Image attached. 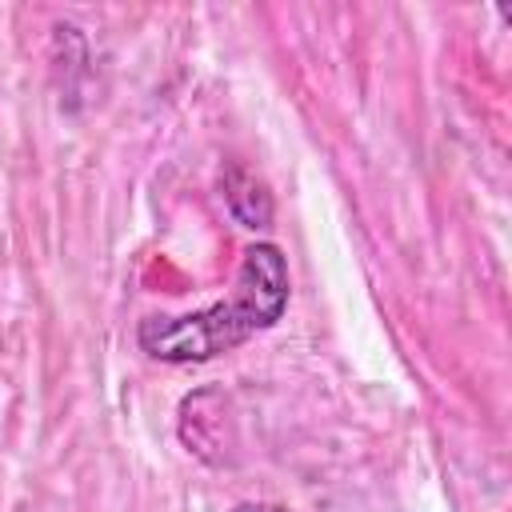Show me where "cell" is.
<instances>
[{"label": "cell", "mask_w": 512, "mask_h": 512, "mask_svg": "<svg viewBox=\"0 0 512 512\" xmlns=\"http://www.w3.org/2000/svg\"><path fill=\"white\" fill-rule=\"evenodd\" d=\"M232 512H292V508H280V504H236Z\"/></svg>", "instance_id": "cell-3"}, {"label": "cell", "mask_w": 512, "mask_h": 512, "mask_svg": "<svg viewBox=\"0 0 512 512\" xmlns=\"http://www.w3.org/2000/svg\"><path fill=\"white\" fill-rule=\"evenodd\" d=\"M224 200H228L232 216L244 228H268V220H272V196L264 192V184L248 168L228 164V172H224Z\"/></svg>", "instance_id": "cell-2"}, {"label": "cell", "mask_w": 512, "mask_h": 512, "mask_svg": "<svg viewBox=\"0 0 512 512\" xmlns=\"http://www.w3.org/2000/svg\"><path fill=\"white\" fill-rule=\"evenodd\" d=\"M288 308V264L276 244L244 248V264L228 300H216L188 316H148L136 328V344L164 364H200L240 348L256 332L272 328Z\"/></svg>", "instance_id": "cell-1"}]
</instances>
